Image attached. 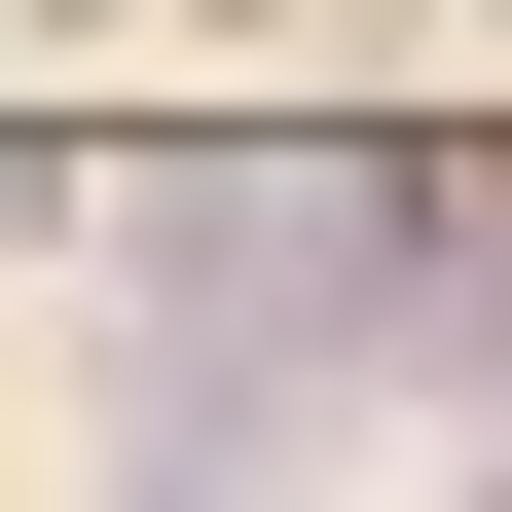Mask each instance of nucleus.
I'll return each instance as SVG.
<instances>
[{
  "label": "nucleus",
  "instance_id": "f257e3e1",
  "mask_svg": "<svg viewBox=\"0 0 512 512\" xmlns=\"http://www.w3.org/2000/svg\"><path fill=\"white\" fill-rule=\"evenodd\" d=\"M439 403V183L366 147H183L147 220H110V439H183V476H293V439Z\"/></svg>",
  "mask_w": 512,
  "mask_h": 512
}]
</instances>
